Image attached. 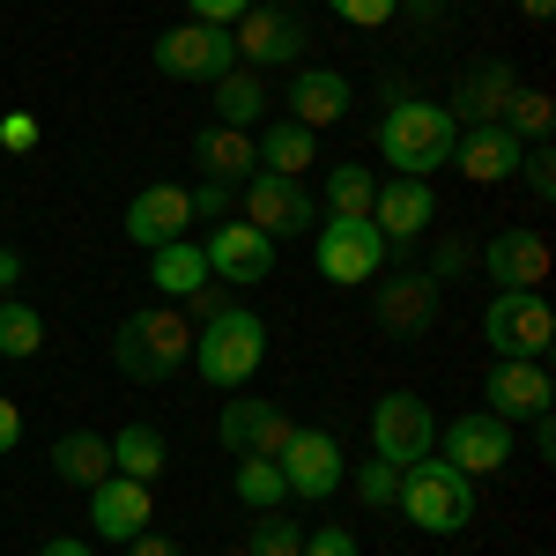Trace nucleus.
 I'll list each match as a JSON object with an SVG mask.
<instances>
[{
	"label": "nucleus",
	"mask_w": 556,
	"mask_h": 556,
	"mask_svg": "<svg viewBox=\"0 0 556 556\" xmlns=\"http://www.w3.org/2000/svg\"><path fill=\"white\" fill-rule=\"evenodd\" d=\"M112 364H119V379H134V386L178 379V371L193 364V319H186L178 304H141L134 319H119V334H112Z\"/></svg>",
	"instance_id": "1"
},
{
	"label": "nucleus",
	"mask_w": 556,
	"mask_h": 556,
	"mask_svg": "<svg viewBox=\"0 0 556 556\" xmlns=\"http://www.w3.org/2000/svg\"><path fill=\"white\" fill-rule=\"evenodd\" d=\"M453 141H460L453 112L430 104V97H401V104H386V119H379V156L393 164V178L445 172L453 164Z\"/></svg>",
	"instance_id": "2"
},
{
	"label": "nucleus",
	"mask_w": 556,
	"mask_h": 556,
	"mask_svg": "<svg viewBox=\"0 0 556 556\" xmlns=\"http://www.w3.org/2000/svg\"><path fill=\"white\" fill-rule=\"evenodd\" d=\"M401 519L416 534H468L475 527V475H460L453 460H408L401 468V490H393Z\"/></svg>",
	"instance_id": "3"
},
{
	"label": "nucleus",
	"mask_w": 556,
	"mask_h": 556,
	"mask_svg": "<svg viewBox=\"0 0 556 556\" xmlns=\"http://www.w3.org/2000/svg\"><path fill=\"white\" fill-rule=\"evenodd\" d=\"M260 356H267V319L245 312V304H223L215 319L193 327V371L223 393H238V386L260 371Z\"/></svg>",
	"instance_id": "4"
},
{
	"label": "nucleus",
	"mask_w": 556,
	"mask_h": 556,
	"mask_svg": "<svg viewBox=\"0 0 556 556\" xmlns=\"http://www.w3.org/2000/svg\"><path fill=\"white\" fill-rule=\"evenodd\" d=\"M319 238H312V260H319V275L334 282V290H371L386 275V245L379 230H371V215H327V223H312Z\"/></svg>",
	"instance_id": "5"
},
{
	"label": "nucleus",
	"mask_w": 556,
	"mask_h": 556,
	"mask_svg": "<svg viewBox=\"0 0 556 556\" xmlns=\"http://www.w3.org/2000/svg\"><path fill=\"white\" fill-rule=\"evenodd\" d=\"M482 342L497 356H519V364H542L556 349V312L542 290H497L490 312H482Z\"/></svg>",
	"instance_id": "6"
},
{
	"label": "nucleus",
	"mask_w": 556,
	"mask_h": 556,
	"mask_svg": "<svg viewBox=\"0 0 556 556\" xmlns=\"http://www.w3.org/2000/svg\"><path fill=\"white\" fill-rule=\"evenodd\" d=\"M275 468H282V490L290 497H304V505H327L334 490H342V475H349V460H342V438L334 430H290V445L275 453Z\"/></svg>",
	"instance_id": "7"
},
{
	"label": "nucleus",
	"mask_w": 556,
	"mask_h": 556,
	"mask_svg": "<svg viewBox=\"0 0 556 556\" xmlns=\"http://www.w3.org/2000/svg\"><path fill=\"white\" fill-rule=\"evenodd\" d=\"M430 445H438V416H430L424 393H408V386L379 393V408H371V453L393 460V468H408V460H424Z\"/></svg>",
	"instance_id": "8"
},
{
	"label": "nucleus",
	"mask_w": 556,
	"mask_h": 556,
	"mask_svg": "<svg viewBox=\"0 0 556 556\" xmlns=\"http://www.w3.org/2000/svg\"><path fill=\"white\" fill-rule=\"evenodd\" d=\"M230 45H238V67H253V75H267V67H304V23L298 8H245L238 23H230Z\"/></svg>",
	"instance_id": "9"
},
{
	"label": "nucleus",
	"mask_w": 556,
	"mask_h": 556,
	"mask_svg": "<svg viewBox=\"0 0 556 556\" xmlns=\"http://www.w3.org/2000/svg\"><path fill=\"white\" fill-rule=\"evenodd\" d=\"M238 208H245V223L267 230V238H304V230L319 223L312 186H304V178H275V172L245 178V186H238Z\"/></svg>",
	"instance_id": "10"
},
{
	"label": "nucleus",
	"mask_w": 556,
	"mask_h": 556,
	"mask_svg": "<svg viewBox=\"0 0 556 556\" xmlns=\"http://www.w3.org/2000/svg\"><path fill=\"white\" fill-rule=\"evenodd\" d=\"M371 319H379L393 342H424L430 327H438V282H430L424 267H393L371 282Z\"/></svg>",
	"instance_id": "11"
},
{
	"label": "nucleus",
	"mask_w": 556,
	"mask_h": 556,
	"mask_svg": "<svg viewBox=\"0 0 556 556\" xmlns=\"http://www.w3.org/2000/svg\"><path fill=\"white\" fill-rule=\"evenodd\" d=\"M230 67H238V45L215 23H178L156 38V75H172V83H223Z\"/></svg>",
	"instance_id": "12"
},
{
	"label": "nucleus",
	"mask_w": 556,
	"mask_h": 556,
	"mask_svg": "<svg viewBox=\"0 0 556 556\" xmlns=\"http://www.w3.org/2000/svg\"><path fill=\"white\" fill-rule=\"evenodd\" d=\"M290 408L282 401H223V416H215V438H223V453L230 460H275L282 445H290Z\"/></svg>",
	"instance_id": "13"
},
{
	"label": "nucleus",
	"mask_w": 556,
	"mask_h": 556,
	"mask_svg": "<svg viewBox=\"0 0 556 556\" xmlns=\"http://www.w3.org/2000/svg\"><path fill=\"white\" fill-rule=\"evenodd\" d=\"M549 401H556L549 364L497 356V364H490V379H482V408H490L497 424H534V416H549Z\"/></svg>",
	"instance_id": "14"
},
{
	"label": "nucleus",
	"mask_w": 556,
	"mask_h": 556,
	"mask_svg": "<svg viewBox=\"0 0 556 556\" xmlns=\"http://www.w3.org/2000/svg\"><path fill=\"white\" fill-rule=\"evenodd\" d=\"M201 260H208L215 282L245 290V282H267V267H275V238L253 230V223H215L208 238H201Z\"/></svg>",
	"instance_id": "15"
},
{
	"label": "nucleus",
	"mask_w": 556,
	"mask_h": 556,
	"mask_svg": "<svg viewBox=\"0 0 556 556\" xmlns=\"http://www.w3.org/2000/svg\"><path fill=\"white\" fill-rule=\"evenodd\" d=\"M430 223H438V193H430V178H386L379 193H371V230H379L393 253L416 245V238H430Z\"/></svg>",
	"instance_id": "16"
},
{
	"label": "nucleus",
	"mask_w": 556,
	"mask_h": 556,
	"mask_svg": "<svg viewBox=\"0 0 556 556\" xmlns=\"http://www.w3.org/2000/svg\"><path fill=\"white\" fill-rule=\"evenodd\" d=\"M438 438H445V460H453L460 475H505V468H513V424H497L490 408L453 416Z\"/></svg>",
	"instance_id": "17"
},
{
	"label": "nucleus",
	"mask_w": 556,
	"mask_h": 556,
	"mask_svg": "<svg viewBox=\"0 0 556 556\" xmlns=\"http://www.w3.org/2000/svg\"><path fill=\"white\" fill-rule=\"evenodd\" d=\"M89 519H97V542H119L127 549L134 534H149V519H156V490L134 482V475H104L89 490Z\"/></svg>",
	"instance_id": "18"
},
{
	"label": "nucleus",
	"mask_w": 556,
	"mask_h": 556,
	"mask_svg": "<svg viewBox=\"0 0 556 556\" xmlns=\"http://www.w3.org/2000/svg\"><path fill=\"white\" fill-rule=\"evenodd\" d=\"M475 260L490 267V282H497V290H542V282H549V238H542V230H527V223L497 230L490 245H475Z\"/></svg>",
	"instance_id": "19"
},
{
	"label": "nucleus",
	"mask_w": 556,
	"mask_h": 556,
	"mask_svg": "<svg viewBox=\"0 0 556 556\" xmlns=\"http://www.w3.org/2000/svg\"><path fill=\"white\" fill-rule=\"evenodd\" d=\"M513 97H519L513 60H475L445 112H453V127H505V104H513Z\"/></svg>",
	"instance_id": "20"
},
{
	"label": "nucleus",
	"mask_w": 556,
	"mask_h": 556,
	"mask_svg": "<svg viewBox=\"0 0 556 556\" xmlns=\"http://www.w3.org/2000/svg\"><path fill=\"white\" fill-rule=\"evenodd\" d=\"M127 230L141 253H156V245H172V238H186L193 230V201H186V186H141L127 201Z\"/></svg>",
	"instance_id": "21"
},
{
	"label": "nucleus",
	"mask_w": 556,
	"mask_h": 556,
	"mask_svg": "<svg viewBox=\"0 0 556 556\" xmlns=\"http://www.w3.org/2000/svg\"><path fill=\"white\" fill-rule=\"evenodd\" d=\"M349 75H334V67H290V89H282V104H290V119L298 127H342L349 119Z\"/></svg>",
	"instance_id": "22"
},
{
	"label": "nucleus",
	"mask_w": 556,
	"mask_h": 556,
	"mask_svg": "<svg viewBox=\"0 0 556 556\" xmlns=\"http://www.w3.org/2000/svg\"><path fill=\"white\" fill-rule=\"evenodd\" d=\"M519 149H527V141H513L505 127H460L453 172L468 178V186H505V178H519Z\"/></svg>",
	"instance_id": "23"
},
{
	"label": "nucleus",
	"mask_w": 556,
	"mask_h": 556,
	"mask_svg": "<svg viewBox=\"0 0 556 556\" xmlns=\"http://www.w3.org/2000/svg\"><path fill=\"white\" fill-rule=\"evenodd\" d=\"M193 164H201V178H230V186H245V178L260 172L253 134H245V127H223V119H208V127L193 134Z\"/></svg>",
	"instance_id": "24"
},
{
	"label": "nucleus",
	"mask_w": 556,
	"mask_h": 556,
	"mask_svg": "<svg viewBox=\"0 0 556 556\" xmlns=\"http://www.w3.org/2000/svg\"><path fill=\"white\" fill-rule=\"evenodd\" d=\"M253 156H260V172H275V178H304L319 164V134L298 127V119H267L260 141H253Z\"/></svg>",
	"instance_id": "25"
},
{
	"label": "nucleus",
	"mask_w": 556,
	"mask_h": 556,
	"mask_svg": "<svg viewBox=\"0 0 556 556\" xmlns=\"http://www.w3.org/2000/svg\"><path fill=\"white\" fill-rule=\"evenodd\" d=\"M164 468H172V445H164V430L156 424H127L119 438H112V475H134V482H164Z\"/></svg>",
	"instance_id": "26"
},
{
	"label": "nucleus",
	"mask_w": 556,
	"mask_h": 556,
	"mask_svg": "<svg viewBox=\"0 0 556 556\" xmlns=\"http://www.w3.org/2000/svg\"><path fill=\"white\" fill-rule=\"evenodd\" d=\"M52 475L75 482V490H97V482L112 475V438H97V430H67V438L52 445Z\"/></svg>",
	"instance_id": "27"
},
{
	"label": "nucleus",
	"mask_w": 556,
	"mask_h": 556,
	"mask_svg": "<svg viewBox=\"0 0 556 556\" xmlns=\"http://www.w3.org/2000/svg\"><path fill=\"white\" fill-rule=\"evenodd\" d=\"M149 282H156V298H193L208 282V260H201L193 238H172V245L149 253Z\"/></svg>",
	"instance_id": "28"
},
{
	"label": "nucleus",
	"mask_w": 556,
	"mask_h": 556,
	"mask_svg": "<svg viewBox=\"0 0 556 556\" xmlns=\"http://www.w3.org/2000/svg\"><path fill=\"white\" fill-rule=\"evenodd\" d=\"M215 89V119L223 127H260L267 119V83H260L253 67H230L223 83H208Z\"/></svg>",
	"instance_id": "29"
},
{
	"label": "nucleus",
	"mask_w": 556,
	"mask_h": 556,
	"mask_svg": "<svg viewBox=\"0 0 556 556\" xmlns=\"http://www.w3.org/2000/svg\"><path fill=\"white\" fill-rule=\"evenodd\" d=\"M230 497H238L245 513H275V505H290V490H282V468H275V460H238Z\"/></svg>",
	"instance_id": "30"
},
{
	"label": "nucleus",
	"mask_w": 556,
	"mask_h": 556,
	"mask_svg": "<svg viewBox=\"0 0 556 556\" xmlns=\"http://www.w3.org/2000/svg\"><path fill=\"white\" fill-rule=\"evenodd\" d=\"M371 193H379L371 164H334V172H327V201H319V208H327V215H371Z\"/></svg>",
	"instance_id": "31"
},
{
	"label": "nucleus",
	"mask_w": 556,
	"mask_h": 556,
	"mask_svg": "<svg viewBox=\"0 0 556 556\" xmlns=\"http://www.w3.org/2000/svg\"><path fill=\"white\" fill-rule=\"evenodd\" d=\"M38 349H45V319L23 298H0V356L23 364V356H38Z\"/></svg>",
	"instance_id": "32"
},
{
	"label": "nucleus",
	"mask_w": 556,
	"mask_h": 556,
	"mask_svg": "<svg viewBox=\"0 0 556 556\" xmlns=\"http://www.w3.org/2000/svg\"><path fill=\"white\" fill-rule=\"evenodd\" d=\"M549 127H556L549 89H527V83H519V97L505 104V134H513V141H549Z\"/></svg>",
	"instance_id": "33"
},
{
	"label": "nucleus",
	"mask_w": 556,
	"mask_h": 556,
	"mask_svg": "<svg viewBox=\"0 0 556 556\" xmlns=\"http://www.w3.org/2000/svg\"><path fill=\"white\" fill-rule=\"evenodd\" d=\"M304 549V527L282 505L275 513H253V542H245V556H298Z\"/></svg>",
	"instance_id": "34"
},
{
	"label": "nucleus",
	"mask_w": 556,
	"mask_h": 556,
	"mask_svg": "<svg viewBox=\"0 0 556 556\" xmlns=\"http://www.w3.org/2000/svg\"><path fill=\"white\" fill-rule=\"evenodd\" d=\"M342 482L356 490V505H371V513H386V505H393V490H401V468L371 453V460H356V468H349Z\"/></svg>",
	"instance_id": "35"
},
{
	"label": "nucleus",
	"mask_w": 556,
	"mask_h": 556,
	"mask_svg": "<svg viewBox=\"0 0 556 556\" xmlns=\"http://www.w3.org/2000/svg\"><path fill=\"white\" fill-rule=\"evenodd\" d=\"M475 267V238H460V230H445V238H430V282H460Z\"/></svg>",
	"instance_id": "36"
},
{
	"label": "nucleus",
	"mask_w": 556,
	"mask_h": 556,
	"mask_svg": "<svg viewBox=\"0 0 556 556\" xmlns=\"http://www.w3.org/2000/svg\"><path fill=\"white\" fill-rule=\"evenodd\" d=\"M519 178H527V193L549 208L556 201V149L549 141H527V149H519Z\"/></svg>",
	"instance_id": "37"
},
{
	"label": "nucleus",
	"mask_w": 556,
	"mask_h": 556,
	"mask_svg": "<svg viewBox=\"0 0 556 556\" xmlns=\"http://www.w3.org/2000/svg\"><path fill=\"white\" fill-rule=\"evenodd\" d=\"M186 201H193V223H230L238 215V186L230 178H201V186H186Z\"/></svg>",
	"instance_id": "38"
},
{
	"label": "nucleus",
	"mask_w": 556,
	"mask_h": 556,
	"mask_svg": "<svg viewBox=\"0 0 556 556\" xmlns=\"http://www.w3.org/2000/svg\"><path fill=\"white\" fill-rule=\"evenodd\" d=\"M334 15H342L349 30H379V23H393L401 15V0H327Z\"/></svg>",
	"instance_id": "39"
},
{
	"label": "nucleus",
	"mask_w": 556,
	"mask_h": 556,
	"mask_svg": "<svg viewBox=\"0 0 556 556\" xmlns=\"http://www.w3.org/2000/svg\"><path fill=\"white\" fill-rule=\"evenodd\" d=\"M298 556H364V549H356V534H349V527H334V519H327V527H312V534H304Z\"/></svg>",
	"instance_id": "40"
},
{
	"label": "nucleus",
	"mask_w": 556,
	"mask_h": 556,
	"mask_svg": "<svg viewBox=\"0 0 556 556\" xmlns=\"http://www.w3.org/2000/svg\"><path fill=\"white\" fill-rule=\"evenodd\" d=\"M245 8H253V0H186V15H193V23H215V30H230Z\"/></svg>",
	"instance_id": "41"
},
{
	"label": "nucleus",
	"mask_w": 556,
	"mask_h": 556,
	"mask_svg": "<svg viewBox=\"0 0 556 556\" xmlns=\"http://www.w3.org/2000/svg\"><path fill=\"white\" fill-rule=\"evenodd\" d=\"M0 149H38V119L30 112H8L0 119Z\"/></svg>",
	"instance_id": "42"
},
{
	"label": "nucleus",
	"mask_w": 556,
	"mask_h": 556,
	"mask_svg": "<svg viewBox=\"0 0 556 556\" xmlns=\"http://www.w3.org/2000/svg\"><path fill=\"white\" fill-rule=\"evenodd\" d=\"M186 304H193V319H215V312L230 304V282H215V275H208V282H201V290H193Z\"/></svg>",
	"instance_id": "43"
},
{
	"label": "nucleus",
	"mask_w": 556,
	"mask_h": 556,
	"mask_svg": "<svg viewBox=\"0 0 556 556\" xmlns=\"http://www.w3.org/2000/svg\"><path fill=\"white\" fill-rule=\"evenodd\" d=\"M15 445H23V408L0 393V453H15Z\"/></svg>",
	"instance_id": "44"
},
{
	"label": "nucleus",
	"mask_w": 556,
	"mask_h": 556,
	"mask_svg": "<svg viewBox=\"0 0 556 556\" xmlns=\"http://www.w3.org/2000/svg\"><path fill=\"white\" fill-rule=\"evenodd\" d=\"M127 556H186V549H178L172 534H156V527H149V534H134V542H127Z\"/></svg>",
	"instance_id": "45"
},
{
	"label": "nucleus",
	"mask_w": 556,
	"mask_h": 556,
	"mask_svg": "<svg viewBox=\"0 0 556 556\" xmlns=\"http://www.w3.org/2000/svg\"><path fill=\"white\" fill-rule=\"evenodd\" d=\"M38 556H97V549H89L83 534H52V542H45V549H38Z\"/></svg>",
	"instance_id": "46"
},
{
	"label": "nucleus",
	"mask_w": 556,
	"mask_h": 556,
	"mask_svg": "<svg viewBox=\"0 0 556 556\" xmlns=\"http://www.w3.org/2000/svg\"><path fill=\"white\" fill-rule=\"evenodd\" d=\"M534 453L556 460V416H534Z\"/></svg>",
	"instance_id": "47"
},
{
	"label": "nucleus",
	"mask_w": 556,
	"mask_h": 556,
	"mask_svg": "<svg viewBox=\"0 0 556 556\" xmlns=\"http://www.w3.org/2000/svg\"><path fill=\"white\" fill-rule=\"evenodd\" d=\"M15 282H23V260L0 245V298H15Z\"/></svg>",
	"instance_id": "48"
},
{
	"label": "nucleus",
	"mask_w": 556,
	"mask_h": 556,
	"mask_svg": "<svg viewBox=\"0 0 556 556\" xmlns=\"http://www.w3.org/2000/svg\"><path fill=\"white\" fill-rule=\"evenodd\" d=\"M519 15H527V23H549V15H556V0H519Z\"/></svg>",
	"instance_id": "49"
},
{
	"label": "nucleus",
	"mask_w": 556,
	"mask_h": 556,
	"mask_svg": "<svg viewBox=\"0 0 556 556\" xmlns=\"http://www.w3.org/2000/svg\"><path fill=\"white\" fill-rule=\"evenodd\" d=\"M282 8H304V0H282Z\"/></svg>",
	"instance_id": "50"
},
{
	"label": "nucleus",
	"mask_w": 556,
	"mask_h": 556,
	"mask_svg": "<svg viewBox=\"0 0 556 556\" xmlns=\"http://www.w3.org/2000/svg\"><path fill=\"white\" fill-rule=\"evenodd\" d=\"M230 556H245V549H230Z\"/></svg>",
	"instance_id": "51"
}]
</instances>
